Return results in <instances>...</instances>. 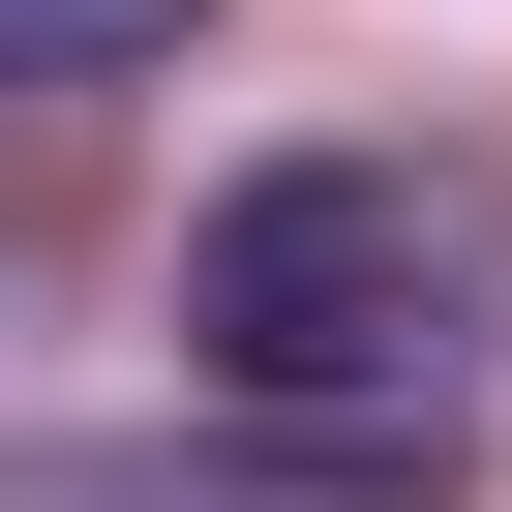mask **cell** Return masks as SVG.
Segmentation results:
<instances>
[{"label":"cell","instance_id":"obj_1","mask_svg":"<svg viewBox=\"0 0 512 512\" xmlns=\"http://www.w3.org/2000/svg\"><path fill=\"white\" fill-rule=\"evenodd\" d=\"M482 332H512L482 151H272L181 211V392H241V422H452Z\"/></svg>","mask_w":512,"mask_h":512},{"label":"cell","instance_id":"obj_2","mask_svg":"<svg viewBox=\"0 0 512 512\" xmlns=\"http://www.w3.org/2000/svg\"><path fill=\"white\" fill-rule=\"evenodd\" d=\"M211 0H0V91H151Z\"/></svg>","mask_w":512,"mask_h":512}]
</instances>
